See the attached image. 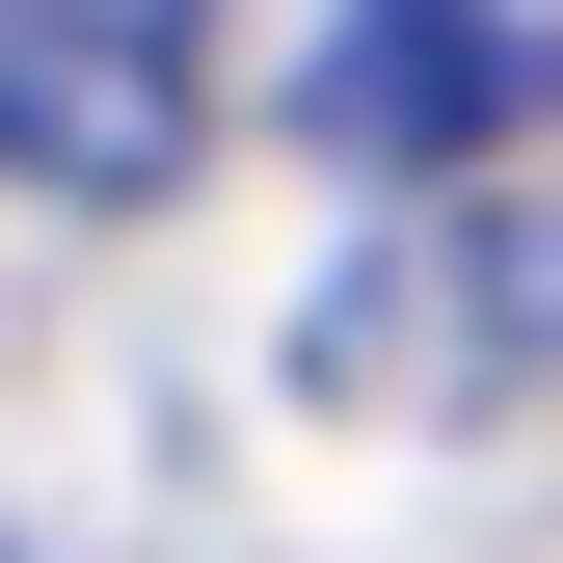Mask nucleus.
Here are the masks:
<instances>
[{
  "label": "nucleus",
  "mask_w": 563,
  "mask_h": 563,
  "mask_svg": "<svg viewBox=\"0 0 563 563\" xmlns=\"http://www.w3.org/2000/svg\"><path fill=\"white\" fill-rule=\"evenodd\" d=\"M188 162H216V27L188 0H0V188L162 216Z\"/></svg>",
  "instance_id": "f257e3e1"
},
{
  "label": "nucleus",
  "mask_w": 563,
  "mask_h": 563,
  "mask_svg": "<svg viewBox=\"0 0 563 563\" xmlns=\"http://www.w3.org/2000/svg\"><path fill=\"white\" fill-rule=\"evenodd\" d=\"M563 108V0H349L322 27V162H483Z\"/></svg>",
  "instance_id": "f03ea898"
}]
</instances>
